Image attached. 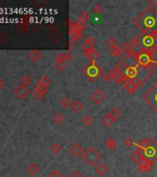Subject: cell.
<instances>
[{
  "mask_svg": "<svg viewBox=\"0 0 157 177\" xmlns=\"http://www.w3.org/2000/svg\"><path fill=\"white\" fill-rule=\"evenodd\" d=\"M92 101L96 104H101L105 100V94L101 90H96L91 94Z\"/></svg>",
  "mask_w": 157,
  "mask_h": 177,
  "instance_id": "obj_6",
  "label": "cell"
},
{
  "mask_svg": "<svg viewBox=\"0 0 157 177\" xmlns=\"http://www.w3.org/2000/svg\"><path fill=\"white\" fill-rule=\"evenodd\" d=\"M105 146L106 148L109 149V150H112V151H115L117 148H118V143L116 142V140L112 138H107L105 139Z\"/></svg>",
  "mask_w": 157,
  "mask_h": 177,
  "instance_id": "obj_18",
  "label": "cell"
},
{
  "mask_svg": "<svg viewBox=\"0 0 157 177\" xmlns=\"http://www.w3.org/2000/svg\"><path fill=\"white\" fill-rule=\"evenodd\" d=\"M62 149H63L62 145L59 144V143H57V142H55V143H53V144L50 146V150H51L54 154H58V153H60V152L62 151Z\"/></svg>",
  "mask_w": 157,
  "mask_h": 177,
  "instance_id": "obj_22",
  "label": "cell"
},
{
  "mask_svg": "<svg viewBox=\"0 0 157 177\" xmlns=\"http://www.w3.org/2000/svg\"><path fill=\"white\" fill-rule=\"evenodd\" d=\"M153 165H154V162L145 160V161H143L142 162H141V163L139 164V171H140V173H141V174H145V173L151 171Z\"/></svg>",
  "mask_w": 157,
  "mask_h": 177,
  "instance_id": "obj_10",
  "label": "cell"
},
{
  "mask_svg": "<svg viewBox=\"0 0 157 177\" xmlns=\"http://www.w3.org/2000/svg\"><path fill=\"white\" fill-rule=\"evenodd\" d=\"M38 84L43 85V86H44V87H46V88H49V86H50V84H51V79H50L47 76L43 75L39 78V80H38Z\"/></svg>",
  "mask_w": 157,
  "mask_h": 177,
  "instance_id": "obj_23",
  "label": "cell"
},
{
  "mask_svg": "<svg viewBox=\"0 0 157 177\" xmlns=\"http://www.w3.org/2000/svg\"><path fill=\"white\" fill-rule=\"evenodd\" d=\"M47 177H65V176H64V175H63L62 173H60L58 170L55 169V170H53V171L48 175V176Z\"/></svg>",
  "mask_w": 157,
  "mask_h": 177,
  "instance_id": "obj_34",
  "label": "cell"
},
{
  "mask_svg": "<svg viewBox=\"0 0 157 177\" xmlns=\"http://www.w3.org/2000/svg\"><path fill=\"white\" fill-rule=\"evenodd\" d=\"M107 113L110 114V115H111L116 121L121 117V111H120L118 108H117V107H113V108H111V109L108 111Z\"/></svg>",
  "mask_w": 157,
  "mask_h": 177,
  "instance_id": "obj_20",
  "label": "cell"
},
{
  "mask_svg": "<svg viewBox=\"0 0 157 177\" xmlns=\"http://www.w3.org/2000/svg\"><path fill=\"white\" fill-rule=\"evenodd\" d=\"M14 94L15 96L20 99V100H23L25 98H27L30 94V89L26 86L23 85H19L18 87L15 88L14 90Z\"/></svg>",
  "mask_w": 157,
  "mask_h": 177,
  "instance_id": "obj_4",
  "label": "cell"
},
{
  "mask_svg": "<svg viewBox=\"0 0 157 177\" xmlns=\"http://www.w3.org/2000/svg\"><path fill=\"white\" fill-rule=\"evenodd\" d=\"M124 144L127 145L128 147H131V146L135 145V142H134V140H132V139L128 138V139H126L124 140Z\"/></svg>",
  "mask_w": 157,
  "mask_h": 177,
  "instance_id": "obj_37",
  "label": "cell"
},
{
  "mask_svg": "<svg viewBox=\"0 0 157 177\" xmlns=\"http://www.w3.org/2000/svg\"><path fill=\"white\" fill-rule=\"evenodd\" d=\"M115 122H116V120H115L110 114H108V113H106V114L102 118V123H103L106 127L111 126Z\"/></svg>",
  "mask_w": 157,
  "mask_h": 177,
  "instance_id": "obj_19",
  "label": "cell"
},
{
  "mask_svg": "<svg viewBox=\"0 0 157 177\" xmlns=\"http://www.w3.org/2000/svg\"><path fill=\"white\" fill-rule=\"evenodd\" d=\"M141 63L143 64V65H147L149 63V56L148 55H142L141 56Z\"/></svg>",
  "mask_w": 157,
  "mask_h": 177,
  "instance_id": "obj_38",
  "label": "cell"
},
{
  "mask_svg": "<svg viewBox=\"0 0 157 177\" xmlns=\"http://www.w3.org/2000/svg\"><path fill=\"white\" fill-rule=\"evenodd\" d=\"M82 72L89 77H96L99 76L101 69H99L98 66H96L95 64H92L91 66H88L87 68H85Z\"/></svg>",
  "mask_w": 157,
  "mask_h": 177,
  "instance_id": "obj_5",
  "label": "cell"
},
{
  "mask_svg": "<svg viewBox=\"0 0 157 177\" xmlns=\"http://www.w3.org/2000/svg\"><path fill=\"white\" fill-rule=\"evenodd\" d=\"M82 124L85 126H92L93 124V118L88 114L84 115V117L82 118Z\"/></svg>",
  "mask_w": 157,
  "mask_h": 177,
  "instance_id": "obj_28",
  "label": "cell"
},
{
  "mask_svg": "<svg viewBox=\"0 0 157 177\" xmlns=\"http://www.w3.org/2000/svg\"><path fill=\"white\" fill-rule=\"evenodd\" d=\"M89 19H90V15H89V13L86 12V11H83V12H81V13L79 14L78 21L82 22V23H86V21H87Z\"/></svg>",
  "mask_w": 157,
  "mask_h": 177,
  "instance_id": "obj_30",
  "label": "cell"
},
{
  "mask_svg": "<svg viewBox=\"0 0 157 177\" xmlns=\"http://www.w3.org/2000/svg\"><path fill=\"white\" fill-rule=\"evenodd\" d=\"M102 12H103V7L100 5H96L94 7V8H93V13L97 14V15H100Z\"/></svg>",
  "mask_w": 157,
  "mask_h": 177,
  "instance_id": "obj_35",
  "label": "cell"
},
{
  "mask_svg": "<svg viewBox=\"0 0 157 177\" xmlns=\"http://www.w3.org/2000/svg\"><path fill=\"white\" fill-rule=\"evenodd\" d=\"M140 84H141V82L139 81V79H137V78H132V79H129V80L125 84V89H126V91H127L128 92H129V93H134V92L138 90Z\"/></svg>",
  "mask_w": 157,
  "mask_h": 177,
  "instance_id": "obj_7",
  "label": "cell"
},
{
  "mask_svg": "<svg viewBox=\"0 0 157 177\" xmlns=\"http://www.w3.org/2000/svg\"><path fill=\"white\" fill-rule=\"evenodd\" d=\"M121 49H122L123 52H126V53H127V52H129V50H130L129 44H128V43H124V44L122 45Z\"/></svg>",
  "mask_w": 157,
  "mask_h": 177,
  "instance_id": "obj_40",
  "label": "cell"
},
{
  "mask_svg": "<svg viewBox=\"0 0 157 177\" xmlns=\"http://www.w3.org/2000/svg\"><path fill=\"white\" fill-rule=\"evenodd\" d=\"M85 55H86L89 59H91V60H92V61H95V60H97V59L100 57V53H99L98 51H96L95 49H93V50H92V51L86 53Z\"/></svg>",
  "mask_w": 157,
  "mask_h": 177,
  "instance_id": "obj_21",
  "label": "cell"
},
{
  "mask_svg": "<svg viewBox=\"0 0 157 177\" xmlns=\"http://www.w3.org/2000/svg\"><path fill=\"white\" fill-rule=\"evenodd\" d=\"M81 158L86 162L87 165L94 166L100 161L101 153L94 147H90L83 152V154L81 155Z\"/></svg>",
  "mask_w": 157,
  "mask_h": 177,
  "instance_id": "obj_2",
  "label": "cell"
},
{
  "mask_svg": "<svg viewBox=\"0 0 157 177\" xmlns=\"http://www.w3.org/2000/svg\"><path fill=\"white\" fill-rule=\"evenodd\" d=\"M150 4L155 5V6H157V1H150Z\"/></svg>",
  "mask_w": 157,
  "mask_h": 177,
  "instance_id": "obj_42",
  "label": "cell"
},
{
  "mask_svg": "<svg viewBox=\"0 0 157 177\" xmlns=\"http://www.w3.org/2000/svg\"><path fill=\"white\" fill-rule=\"evenodd\" d=\"M83 108H84L83 104H82L80 101H78V100L72 102L71 104H70V111H71L73 113H79L83 110Z\"/></svg>",
  "mask_w": 157,
  "mask_h": 177,
  "instance_id": "obj_13",
  "label": "cell"
},
{
  "mask_svg": "<svg viewBox=\"0 0 157 177\" xmlns=\"http://www.w3.org/2000/svg\"><path fill=\"white\" fill-rule=\"evenodd\" d=\"M69 150H70V153L72 156H74V157H78V156L82 155L83 152H84L82 146H81L80 144H78V143L72 144V145L70 147Z\"/></svg>",
  "mask_w": 157,
  "mask_h": 177,
  "instance_id": "obj_9",
  "label": "cell"
},
{
  "mask_svg": "<svg viewBox=\"0 0 157 177\" xmlns=\"http://www.w3.org/2000/svg\"><path fill=\"white\" fill-rule=\"evenodd\" d=\"M122 53H123V51H122V49L121 48H119V47H116V48H113V49H110V54L114 56V57H120L121 56V55H122Z\"/></svg>",
  "mask_w": 157,
  "mask_h": 177,
  "instance_id": "obj_31",
  "label": "cell"
},
{
  "mask_svg": "<svg viewBox=\"0 0 157 177\" xmlns=\"http://www.w3.org/2000/svg\"><path fill=\"white\" fill-rule=\"evenodd\" d=\"M48 91V88L43 86V85H40L37 84L35 89H34V96L37 99V100H42L43 99V97L45 96L46 92Z\"/></svg>",
  "mask_w": 157,
  "mask_h": 177,
  "instance_id": "obj_8",
  "label": "cell"
},
{
  "mask_svg": "<svg viewBox=\"0 0 157 177\" xmlns=\"http://www.w3.org/2000/svg\"><path fill=\"white\" fill-rule=\"evenodd\" d=\"M32 82H33V78H32L31 76L28 75V74H25V75L21 77V79H20V85H23V86H26V87H28L29 85H31Z\"/></svg>",
  "mask_w": 157,
  "mask_h": 177,
  "instance_id": "obj_24",
  "label": "cell"
},
{
  "mask_svg": "<svg viewBox=\"0 0 157 177\" xmlns=\"http://www.w3.org/2000/svg\"><path fill=\"white\" fill-rule=\"evenodd\" d=\"M66 63H69V62H71V60L73 59V55L70 52H65V53H62V54H59L58 55Z\"/></svg>",
  "mask_w": 157,
  "mask_h": 177,
  "instance_id": "obj_25",
  "label": "cell"
},
{
  "mask_svg": "<svg viewBox=\"0 0 157 177\" xmlns=\"http://www.w3.org/2000/svg\"><path fill=\"white\" fill-rule=\"evenodd\" d=\"M151 139H143L138 144V149L143 154L144 158L148 161L154 162L157 159V144Z\"/></svg>",
  "mask_w": 157,
  "mask_h": 177,
  "instance_id": "obj_1",
  "label": "cell"
},
{
  "mask_svg": "<svg viewBox=\"0 0 157 177\" xmlns=\"http://www.w3.org/2000/svg\"><path fill=\"white\" fill-rule=\"evenodd\" d=\"M111 74H112V77L116 80L117 83H121L126 79V77L121 73L120 69H115L113 72H111Z\"/></svg>",
  "mask_w": 157,
  "mask_h": 177,
  "instance_id": "obj_17",
  "label": "cell"
},
{
  "mask_svg": "<svg viewBox=\"0 0 157 177\" xmlns=\"http://www.w3.org/2000/svg\"><path fill=\"white\" fill-rule=\"evenodd\" d=\"M144 100L157 112V83H155L144 95Z\"/></svg>",
  "mask_w": 157,
  "mask_h": 177,
  "instance_id": "obj_3",
  "label": "cell"
},
{
  "mask_svg": "<svg viewBox=\"0 0 157 177\" xmlns=\"http://www.w3.org/2000/svg\"><path fill=\"white\" fill-rule=\"evenodd\" d=\"M102 77H103V79H104L105 82H108V81H110L111 78H113V77H112V74H110V73H104Z\"/></svg>",
  "mask_w": 157,
  "mask_h": 177,
  "instance_id": "obj_36",
  "label": "cell"
},
{
  "mask_svg": "<svg viewBox=\"0 0 157 177\" xmlns=\"http://www.w3.org/2000/svg\"><path fill=\"white\" fill-rule=\"evenodd\" d=\"M70 177H83V175L78 171V170H75V171H73L71 174H70Z\"/></svg>",
  "mask_w": 157,
  "mask_h": 177,
  "instance_id": "obj_39",
  "label": "cell"
},
{
  "mask_svg": "<svg viewBox=\"0 0 157 177\" xmlns=\"http://www.w3.org/2000/svg\"><path fill=\"white\" fill-rule=\"evenodd\" d=\"M66 67V62L59 56L57 55L55 62H54V68L57 71H62Z\"/></svg>",
  "mask_w": 157,
  "mask_h": 177,
  "instance_id": "obj_15",
  "label": "cell"
},
{
  "mask_svg": "<svg viewBox=\"0 0 157 177\" xmlns=\"http://www.w3.org/2000/svg\"><path fill=\"white\" fill-rule=\"evenodd\" d=\"M59 104L63 107V108H68V107L70 106V104H71V102L70 101V99H69V98H67V97H64V98H62V99L60 100V102H59Z\"/></svg>",
  "mask_w": 157,
  "mask_h": 177,
  "instance_id": "obj_32",
  "label": "cell"
},
{
  "mask_svg": "<svg viewBox=\"0 0 157 177\" xmlns=\"http://www.w3.org/2000/svg\"><path fill=\"white\" fill-rule=\"evenodd\" d=\"M137 74V70L134 68H128L127 71H126V77H130V79H132Z\"/></svg>",
  "mask_w": 157,
  "mask_h": 177,
  "instance_id": "obj_33",
  "label": "cell"
},
{
  "mask_svg": "<svg viewBox=\"0 0 157 177\" xmlns=\"http://www.w3.org/2000/svg\"><path fill=\"white\" fill-rule=\"evenodd\" d=\"M64 121H65V117H64V115L62 113H57L55 114V116H54V122L56 125H62L64 123Z\"/></svg>",
  "mask_w": 157,
  "mask_h": 177,
  "instance_id": "obj_27",
  "label": "cell"
},
{
  "mask_svg": "<svg viewBox=\"0 0 157 177\" xmlns=\"http://www.w3.org/2000/svg\"><path fill=\"white\" fill-rule=\"evenodd\" d=\"M108 172H109V168L105 163H99L95 168L96 175L100 176H105L106 174H108Z\"/></svg>",
  "mask_w": 157,
  "mask_h": 177,
  "instance_id": "obj_14",
  "label": "cell"
},
{
  "mask_svg": "<svg viewBox=\"0 0 157 177\" xmlns=\"http://www.w3.org/2000/svg\"><path fill=\"white\" fill-rule=\"evenodd\" d=\"M130 159H131L133 162H137L138 164H140L141 162H142L143 161L146 160V159L144 158L143 154H142L139 149H136L134 152L131 153V155H130Z\"/></svg>",
  "mask_w": 157,
  "mask_h": 177,
  "instance_id": "obj_12",
  "label": "cell"
},
{
  "mask_svg": "<svg viewBox=\"0 0 157 177\" xmlns=\"http://www.w3.org/2000/svg\"><path fill=\"white\" fill-rule=\"evenodd\" d=\"M4 86H5V81H4L1 77H0V91L3 89V87H4Z\"/></svg>",
  "mask_w": 157,
  "mask_h": 177,
  "instance_id": "obj_41",
  "label": "cell"
},
{
  "mask_svg": "<svg viewBox=\"0 0 157 177\" xmlns=\"http://www.w3.org/2000/svg\"><path fill=\"white\" fill-rule=\"evenodd\" d=\"M28 56L33 62H38L40 59L42 58V53L40 52L39 50H32V51L29 52Z\"/></svg>",
  "mask_w": 157,
  "mask_h": 177,
  "instance_id": "obj_16",
  "label": "cell"
},
{
  "mask_svg": "<svg viewBox=\"0 0 157 177\" xmlns=\"http://www.w3.org/2000/svg\"><path fill=\"white\" fill-rule=\"evenodd\" d=\"M106 44H107V46H108V47H110V49H113V48H116V47H118V42L116 38H114V37H111V38H109V39L107 40V42H106Z\"/></svg>",
  "mask_w": 157,
  "mask_h": 177,
  "instance_id": "obj_29",
  "label": "cell"
},
{
  "mask_svg": "<svg viewBox=\"0 0 157 177\" xmlns=\"http://www.w3.org/2000/svg\"><path fill=\"white\" fill-rule=\"evenodd\" d=\"M70 37H71V40H73L74 42H78L82 38V33L80 32L77 31V30H74L73 32L70 33Z\"/></svg>",
  "mask_w": 157,
  "mask_h": 177,
  "instance_id": "obj_26",
  "label": "cell"
},
{
  "mask_svg": "<svg viewBox=\"0 0 157 177\" xmlns=\"http://www.w3.org/2000/svg\"><path fill=\"white\" fill-rule=\"evenodd\" d=\"M41 171V167L38 163L36 162H32L31 164H29V166L27 167V173L32 175V176H35L37 175Z\"/></svg>",
  "mask_w": 157,
  "mask_h": 177,
  "instance_id": "obj_11",
  "label": "cell"
}]
</instances>
